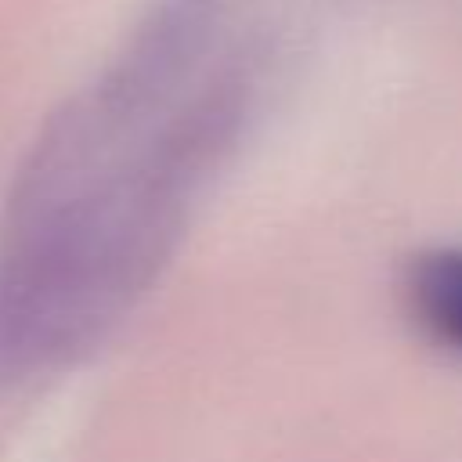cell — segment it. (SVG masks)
<instances>
[{"mask_svg":"<svg viewBox=\"0 0 462 462\" xmlns=\"http://www.w3.org/2000/svg\"><path fill=\"white\" fill-rule=\"evenodd\" d=\"M408 300L430 336L462 350V249H437L411 267Z\"/></svg>","mask_w":462,"mask_h":462,"instance_id":"obj_1","label":"cell"}]
</instances>
